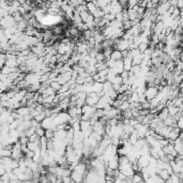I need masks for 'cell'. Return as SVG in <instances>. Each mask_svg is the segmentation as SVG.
Listing matches in <instances>:
<instances>
[{
	"instance_id": "6da1fadb",
	"label": "cell",
	"mask_w": 183,
	"mask_h": 183,
	"mask_svg": "<svg viewBox=\"0 0 183 183\" xmlns=\"http://www.w3.org/2000/svg\"><path fill=\"white\" fill-rule=\"evenodd\" d=\"M159 93V87H148L145 91V97L147 101H151L156 97Z\"/></svg>"
},
{
	"instance_id": "7a4b0ae2",
	"label": "cell",
	"mask_w": 183,
	"mask_h": 183,
	"mask_svg": "<svg viewBox=\"0 0 183 183\" xmlns=\"http://www.w3.org/2000/svg\"><path fill=\"white\" fill-rule=\"evenodd\" d=\"M99 100H100V95L91 92V93H89L87 95L86 100H85V104L88 105V106H95Z\"/></svg>"
},
{
	"instance_id": "3957f363",
	"label": "cell",
	"mask_w": 183,
	"mask_h": 183,
	"mask_svg": "<svg viewBox=\"0 0 183 183\" xmlns=\"http://www.w3.org/2000/svg\"><path fill=\"white\" fill-rule=\"evenodd\" d=\"M40 75L37 74V73H33V72H31V73H28V74H26V77H25V82H26V84L29 86V85H32V84H34V82H40Z\"/></svg>"
},
{
	"instance_id": "277c9868",
	"label": "cell",
	"mask_w": 183,
	"mask_h": 183,
	"mask_svg": "<svg viewBox=\"0 0 183 183\" xmlns=\"http://www.w3.org/2000/svg\"><path fill=\"white\" fill-rule=\"evenodd\" d=\"M172 146H173V149H175V151L177 152V154H178L179 156H182V153H183L182 139L177 138L176 140H173V142H172Z\"/></svg>"
},
{
	"instance_id": "5b68a950",
	"label": "cell",
	"mask_w": 183,
	"mask_h": 183,
	"mask_svg": "<svg viewBox=\"0 0 183 183\" xmlns=\"http://www.w3.org/2000/svg\"><path fill=\"white\" fill-rule=\"evenodd\" d=\"M110 7H112L110 14L112 15H116L118 14V13H121V12L123 11V9H122V7L119 4L118 1H110Z\"/></svg>"
},
{
	"instance_id": "8992f818",
	"label": "cell",
	"mask_w": 183,
	"mask_h": 183,
	"mask_svg": "<svg viewBox=\"0 0 183 183\" xmlns=\"http://www.w3.org/2000/svg\"><path fill=\"white\" fill-rule=\"evenodd\" d=\"M109 59L112 60V61H121V60L123 59V57H122V52H119V50H116V49H114L110 54V57H109Z\"/></svg>"
},
{
	"instance_id": "52a82bcc",
	"label": "cell",
	"mask_w": 183,
	"mask_h": 183,
	"mask_svg": "<svg viewBox=\"0 0 183 183\" xmlns=\"http://www.w3.org/2000/svg\"><path fill=\"white\" fill-rule=\"evenodd\" d=\"M122 63H123V70L125 72H130V70L132 69L133 64H132V59L130 57H125L122 59Z\"/></svg>"
},
{
	"instance_id": "ba28073f",
	"label": "cell",
	"mask_w": 183,
	"mask_h": 183,
	"mask_svg": "<svg viewBox=\"0 0 183 183\" xmlns=\"http://www.w3.org/2000/svg\"><path fill=\"white\" fill-rule=\"evenodd\" d=\"M102 90H103V84L97 82H93V84H92V92L99 94L102 92Z\"/></svg>"
},
{
	"instance_id": "9c48e42d",
	"label": "cell",
	"mask_w": 183,
	"mask_h": 183,
	"mask_svg": "<svg viewBox=\"0 0 183 183\" xmlns=\"http://www.w3.org/2000/svg\"><path fill=\"white\" fill-rule=\"evenodd\" d=\"M142 60H144V55L139 52L138 55H136L135 57L132 58V64H133V65H140Z\"/></svg>"
},
{
	"instance_id": "30bf717a",
	"label": "cell",
	"mask_w": 183,
	"mask_h": 183,
	"mask_svg": "<svg viewBox=\"0 0 183 183\" xmlns=\"http://www.w3.org/2000/svg\"><path fill=\"white\" fill-rule=\"evenodd\" d=\"M16 112H17V115H18L19 117H25L27 116V115H29L30 108L27 107V106H25V107H19V108L16 110Z\"/></svg>"
},
{
	"instance_id": "8fae6325",
	"label": "cell",
	"mask_w": 183,
	"mask_h": 183,
	"mask_svg": "<svg viewBox=\"0 0 183 183\" xmlns=\"http://www.w3.org/2000/svg\"><path fill=\"white\" fill-rule=\"evenodd\" d=\"M92 2H93V4L97 7V9H101V10L102 9H104L107 4L110 3V1H108V0H104V1H99V0H97V1H92Z\"/></svg>"
},
{
	"instance_id": "7c38bea8",
	"label": "cell",
	"mask_w": 183,
	"mask_h": 183,
	"mask_svg": "<svg viewBox=\"0 0 183 183\" xmlns=\"http://www.w3.org/2000/svg\"><path fill=\"white\" fill-rule=\"evenodd\" d=\"M52 35L55 37H60L61 34L63 33V27L62 26H55V28L52 29Z\"/></svg>"
},
{
	"instance_id": "4fadbf2b",
	"label": "cell",
	"mask_w": 183,
	"mask_h": 183,
	"mask_svg": "<svg viewBox=\"0 0 183 183\" xmlns=\"http://www.w3.org/2000/svg\"><path fill=\"white\" fill-rule=\"evenodd\" d=\"M169 115H168V110H167V108H164L162 112H160L159 114L156 115V117L159 118V119L161 120V121H164L167 117H168Z\"/></svg>"
},
{
	"instance_id": "5bb4252c",
	"label": "cell",
	"mask_w": 183,
	"mask_h": 183,
	"mask_svg": "<svg viewBox=\"0 0 183 183\" xmlns=\"http://www.w3.org/2000/svg\"><path fill=\"white\" fill-rule=\"evenodd\" d=\"M86 7H87V11L89 12V13H90L91 15L93 14L94 12H95V11L97 10V7H95V5H94L92 1H90V2H87V3H86Z\"/></svg>"
},
{
	"instance_id": "9a60e30c",
	"label": "cell",
	"mask_w": 183,
	"mask_h": 183,
	"mask_svg": "<svg viewBox=\"0 0 183 183\" xmlns=\"http://www.w3.org/2000/svg\"><path fill=\"white\" fill-rule=\"evenodd\" d=\"M54 136H55V131H52V130H50V129L45 130L44 137L47 139V140H52V139L54 138Z\"/></svg>"
},
{
	"instance_id": "2e32d148",
	"label": "cell",
	"mask_w": 183,
	"mask_h": 183,
	"mask_svg": "<svg viewBox=\"0 0 183 183\" xmlns=\"http://www.w3.org/2000/svg\"><path fill=\"white\" fill-rule=\"evenodd\" d=\"M49 87H50V88H52V89L54 90L56 93H58V92H59V90H60V88H61V85H60L58 82H56V80H55V82H50Z\"/></svg>"
},
{
	"instance_id": "e0dca14e",
	"label": "cell",
	"mask_w": 183,
	"mask_h": 183,
	"mask_svg": "<svg viewBox=\"0 0 183 183\" xmlns=\"http://www.w3.org/2000/svg\"><path fill=\"white\" fill-rule=\"evenodd\" d=\"M110 89H112V82H107V80H106L105 82H103V90H102V92H103V93L105 94L107 91H109Z\"/></svg>"
},
{
	"instance_id": "ac0fdd59",
	"label": "cell",
	"mask_w": 183,
	"mask_h": 183,
	"mask_svg": "<svg viewBox=\"0 0 183 183\" xmlns=\"http://www.w3.org/2000/svg\"><path fill=\"white\" fill-rule=\"evenodd\" d=\"M129 108H130V103H129L127 101H124V102L121 103V105H120V107L118 109L122 112H124V110H127V109H129Z\"/></svg>"
},
{
	"instance_id": "d6986e66",
	"label": "cell",
	"mask_w": 183,
	"mask_h": 183,
	"mask_svg": "<svg viewBox=\"0 0 183 183\" xmlns=\"http://www.w3.org/2000/svg\"><path fill=\"white\" fill-rule=\"evenodd\" d=\"M33 134H35V129H34V127H29V129H28V130L25 132V136H26V137H28V138H29V137H31V136H32Z\"/></svg>"
},
{
	"instance_id": "ffe728a7",
	"label": "cell",
	"mask_w": 183,
	"mask_h": 183,
	"mask_svg": "<svg viewBox=\"0 0 183 183\" xmlns=\"http://www.w3.org/2000/svg\"><path fill=\"white\" fill-rule=\"evenodd\" d=\"M45 134V130L44 129H42L41 127L35 129V135H37V137H43Z\"/></svg>"
},
{
	"instance_id": "44dd1931",
	"label": "cell",
	"mask_w": 183,
	"mask_h": 183,
	"mask_svg": "<svg viewBox=\"0 0 183 183\" xmlns=\"http://www.w3.org/2000/svg\"><path fill=\"white\" fill-rule=\"evenodd\" d=\"M95 60H97V63H100V62H103L105 61V57L102 52H97V56H95Z\"/></svg>"
},
{
	"instance_id": "7402d4cb",
	"label": "cell",
	"mask_w": 183,
	"mask_h": 183,
	"mask_svg": "<svg viewBox=\"0 0 183 183\" xmlns=\"http://www.w3.org/2000/svg\"><path fill=\"white\" fill-rule=\"evenodd\" d=\"M136 5H138V1H135V0L127 1V9H134Z\"/></svg>"
},
{
	"instance_id": "603a6c76",
	"label": "cell",
	"mask_w": 183,
	"mask_h": 183,
	"mask_svg": "<svg viewBox=\"0 0 183 183\" xmlns=\"http://www.w3.org/2000/svg\"><path fill=\"white\" fill-rule=\"evenodd\" d=\"M138 183H145V181H144V180H142V181H140V182H138Z\"/></svg>"
}]
</instances>
